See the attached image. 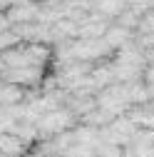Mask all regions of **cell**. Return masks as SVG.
Returning <instances> with one entry per match:
<instances>
[{"mask_svg":"<svg viewBox=\"0 0 154 157\" xmlns=\"http://www.w3.org/2000/svg\"><path fill=\"white\" fill-rule=\"evenodd\" d=\"M77 122V117L67 110V107H60V110H52V112H45L37 122V130H40V140H50V137L60 135V132H67L72 130Z\"/></svg>","mask_w":154,"mask_h":157,"instance_id":"cell-1","label":"cell"},{"mask_svg":"<svg viewBox=\"0 0 154 157\" xmlns=\"http://www.w3.org/2000/svg\"><path fill=\"white\" fill-rule=\"evenodd\" d=\"M10 23L13 25H23V23H37V17H40V3H32V0H25L20 5H13L5 10Z\"/></svg>","mask_w":154,"mask_h":157,"instance_id":"cell-2","label":"cell"},{"mask_svg":"<svg viewBox=\"0 0 154 157\" xmlns=\"http://www.w3.org/2000/svg\"><path fill=\"white\" fill-rule=\"evenodd\" d=\"M35 145H28L23 137H17L15 132H0V152L13 155V157H25Z\"/></svg>","mask_w":154,"mask_h":157,"instance_id":"cell-3","label":"cell"},{"mask_svg":"<svg viewBox=\"0 0 154 157\" xmlns=\"http://www.w3.org/2000/svg\"><path fill=\"white\" fill-rule=\"evenodd\" d=\"M134 35H137V33H132V30L117 25V23H112L109 30H107V35H105V40H107V45H109L114 52H117V50L127 48L129 43H134Z\"/></svg>","mask_w":154,"mask_h":157,"instance_id":"cell-4","label":"cell"},{"mask_svg":"<svg viewBox=\"0 0 154 157\" xmlns=\"http://www.w3.org/2000/svg\"><path fill=\"white\" fill-rule=\"evenodd\" d=\"M127 115H129L139 127L154 130V97H152L149 102H144V105H132V107L127 110Z\"/></svg>","mask_w":154,"mask_h":157,"instance_id":"cell-5","label":"cell"},{"mask_svg":"<svg viewBox=\"0 0 154 157\" xmlns=\"http://www.w3.org/2000/svg\"><path fill=\"white\" fill-rule=\"evenodd\" d=\"M25 95H28V87L15 85V82H3V87H0V105L25 102Z\"/></svg>","mask_w":154,"mask_h":157,"instance_id":"cell-6","label":"cell"},{"mask_svg":"<svg viewBox=\"0 0 154 157\" xmlns=\"http://www.w3.org/2000/svg\"><path fill=\"white\" fill-rule=\"evenodd\" d=\"M129 5L124 3V0H94V10H97L102 17H107V20H117L119 13H124Z\"/></svg>","mask_w":154,"mask_h":157,"instance_id":"cell-7","label":"cell"},{"mask_svg":"<svg viewBox=\"0 0 154 157\" xmlns=\"http://www.w3.org/2000/svg\"><path fill=\"white\" fill-rule=\"evenodd\" d=\"M139 13L137 10H132V8H127L124 13H119V17L117 20H112V23H117V25H122V28H127V30H132V33H137L139 30Z\"/></svg>","mask_w":154,"mask_h":157,"instance_id":"cell-8","label":"cell"},{"mask_svg":"<svg viewBox=\"0 0 154 157\" xmlns=\"http://www.w3.org/2000/svg\"><path fill=\"white\" fill-rule=\"evenodd\" d=\"M23 40L15 35V30L10 28V30H5V33H0V55L3 52H8V50H13V48H17Z\"/></svg>","mask_w":154,"mask_h":157,"instance_id":"cell-9","label":"cell"},{"mask_svg":"<svg viewBox=\"0 0 154 157\" xmlns=\"http://www.w3.org/2000/svg\"><path fill=\"white\" fill-rule=\"evenodd\" d=\"M10 28H13V23H10L8 13H5V10H0V33H5V30H10Z\"/></svg>","mask_w":154,"mask_h":157,"instance_id":"cell-10","label":"cell"},{"mask_svg":"<svg viewBox=\"0 0 154 157\" xmlns=\"http://www.w3.org/2000/svg\"><path fill=\"white\" fill-rule=\"evenodd\" d=\"M144 57H147V63H154V48H149V50L144 52Z\"/></svg>","mask_w":154,"mask_h":157,"instance_id":"cell-11","label":"cell"},{"mask_svg":"<svg viewBox=\"0 0 154 157\" xmlns=\"http://www.w3.org/2000/svg\"><path fill=\"white\" fill-rule=\"evenodd\" d=\"M5 70H8V65H5V60H3V55H0V77H3Z\"/></svg>","mask_w":154,"mask_h":157,"instance_id":"cell-12","label":"cell"},{"mask_svg":"<svg viewBox=\"0 0 154 157\" xmlns=\"http://www.w3.org/2000/svg\"><path fill=\"white\" fill-rule=\"evenodd\" d=\"M45 157H65V155H45Z\"/></svg>","mask_w":154,"mask_h":157,"instance_id":"cell-13","label":"cell"},{"mask_svg":"<svg viewBox=\"0 0 154 157\" xmlns=\"http://www.w3.org/2000/svg\"><path fill=\"white\" fill-rule=\"evenodd\" d=\"M3 82H5V80H3V77H0V87H3Z\"/></svg>","mask_w":154,"mask_h":157,"instance_id":"cell-14","label":"cell"},{"mask_svg":"<svg viewBox=\"0 0 154 157\" xmlns=\"http://www.w3.org/2000/svg\"><path fill=\"white\" fill-rule=\"evenodd\" d=\"M0 10H3V8H0Z\"/></svg>","mask_w":154,"mask_h":157,"instance_id":"cell-15","label":"cell"}]
</instances>
